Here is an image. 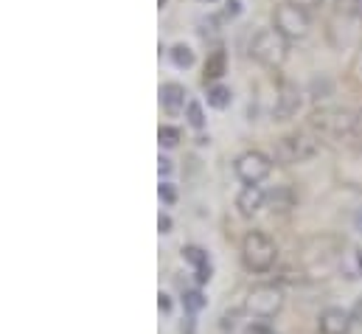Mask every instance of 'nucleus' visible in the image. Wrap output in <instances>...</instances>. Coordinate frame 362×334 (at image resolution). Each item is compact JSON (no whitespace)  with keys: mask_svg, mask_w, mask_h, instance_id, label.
<instances>
[{"mask_svg":"<svg viewBox=\"0 0 362 334\" xmlns=\"http://www.w3.org/2000/svg\"><path fill=\"white\" fill-rule=\"evenodd\" d=\"M357 71H360V76H362V51H360V57H357Z\"/></svg>","mask_w":362,"mask_h":334,"instance_id":"33","label":"nucleus"},{"mask_svg":"<svg viewBox=\"0 0 362 334\" xmlns=\"http://www.w3.org/2000/svg\"><path fill=\"white\" fill-rule=\"evenodd\" d=\"M312 93H315V98H326V96L332 93V82H329L326 76H320V79H312Z\"/></svg>","mask_w":362,"mask_h":334,"instance_id":"21","label":"nucleus"},{"mask_svg":"<svg viewBox=\"0 0 362 334\" xmlns=\"http://www.w3.org/2000/svg\"><path fill=\"white\" fill-rule=\"evenodd\" d=\"M351 318H354V323H362V298H357V304L351 306Z\"/></svg>","mask_w":362,"mask_h":334,"instance_id":"29","label":"nucleus"},{"mask_svg":"<svg viewBox=\"0 0 362 334\" xmlns=\"http://www.w3.org/2000/svg\"><path fill=\"white\" fill-rule=\"evenodd\" d=\"M182 258L197 270V284H208L211 281L214 267H211V258H208V253L202 250V248H197V245L182 248Z\"/></svg>","mask_w":362,"mask_h":334,"instance_id":"11","label":"nucleus"},{"mask_svg":"<svg viewBox=\"0 0 362 334\" xmlns=\"http://www.w3.org/2000/svg\"><path fill=\"white\" fill-rule=\"evenodd\" d=\"M284 309V292L278 284H256L245 298V312L256 321H270Z\"/></svg>","mask_w":362,"mask_h":334,"instance_id":"5","label":"nucleus"},{"mask_svg":"<svg viewBox=\"0 0 362 334\" xmlns=\"http://www.w3.org/2000/svg\"><path fill=\"white\" fill-rule=\"evenodd\" d=\"M351 323H354L351 312H346L340 306H326L320 312V318H317L320 334H349L351 332Z\"/></svg>","mask_w":362,"mask_h":334,"instance_id":"9","label":"nucleus"},{"mask_svg":"<svg viewBox=\"0 0 362 334\" xmlns=\"http://www.w3.org/2000/svg\"><path fill=\"white\" fill-rule=\"evenodd\" d=\"M278 258V248L264 231H247L242 239V261L250 272H267Z\"/></svg>","mask_w":362,"mask_h":334,"instance_id":"1","label":"nucleus"},{"mask_svg":"<svg viewBox=\"0 0 362 334\" xmlns=\"http://www.w3.org/2000/svg\"><path fill=\"white\" fill-rule=\"evenodd\" d=\"M357 135H362V110H357Z\"/></svg>","mask_w":362,"mask_h":334,"instance_id":"31","label":"nucleus"},{"mask_svg":"<svg viewBox=\"0 0 362 334\" xmlns=\"http://www.w3.org/2000/svg\"><path fill=\"white\" fill-rule=\"evenodd\" d=\"M343 270L349 272V278H362V250L351 248L343 258Z\"/></svg>","mask_w":362,"mask_h":334,"instance_id":"17","label":"nucleus"},{"mask_svg":"<svg viewBox=\"0 0 362 334\" xmlns=\"http://www.w3.org/2000/svg\"><path fill=\"white\" fill-rule=\"evenodd\" d=\"M242 334H275V332L270 329L267 321H250V323L242 329Z\"/></svg>","mask_w":362,"mask_h":334,"instance_id":"23","label":"nucleus"},{"mask_svg":"<svg viewBox=\"0 0 362 334\" xmlns=\"http://www.w3.org/2000/svg\"><path fill=\"white\" fill-rule=\"evenodd\" d=\"M228 74V54L225 48H216L208 59H205V82H216Z\"/></svg>","mask_w":362,"mask_h":334,"instance_id":"14","label":"nucleus"},{"mask_svg":"<svg viewBox=\"0 0 362 334\" xmlns=\"http://www.w3.org/2000/svg\"><path fill=\"white\" fill-rule=\"evenodd\" d=\"M239 14H242V0H228L222 17H225V20H233V17H239Z\"/></svg>","mask_w":362,"mask_h":334,"instance_id":"24","label":"nucleus"},{"mask_svg":"<svg viewBox=\"0 0 362 334\" xmlns=\"http://www.w3.org/2000/svg\"><path fill=\"white\" fill-rule=\"evenodd\" d=\"M158 228H160V234H172V217L169 214H160L158 217Z\"/></svg>","mask_w":362,"mask_h":334,"instance_id":"26","label":"nucleus"},{"mask_svg":"<svg viewBox=\"0 0 362 334\" xmlns=\"http://www.w3.org/2000/svg\"><path fill=\"white\" fill-rule=\"evenodd\" d=\"M185 118H188V127L202 129V127H205V113H202V104L191 98V101H188V107H185Z\"/></svg>","mask_w":362,"mask_h":334,"instance_id":"20","label":"nucleus"},{"mask_svg":"<svg viewBox=\"0 0 362 334\" xmlns=\"http://www.w3.org/2000/svg\"><path fill=\"white\" fill-rule=\"evenodd\" d=\"M172 161H169V158H166V155H160V158H158V171H160V177H169V174H172Z\"/></svg>","mask_w":362,"mask_h":334,"instance_id":"25","label":"nucleus"},{"mask_svg":"<svg viewBox=\"0 0 362 334\" xmlns=\"http://www.w3.org/2000/svg\"><path fill=\"white\" fill-rule=\"evenodd\" d=\"M272 20H275V31L286 40H303L309 34V11H303L300 6H295L289 0L275 6Z\"/></svg>","mask_w":362,"mask_h":334,"instance_id":"6","label":"nucleus"},{"mask_svg":"<svg viewBox=\"0 0 362 334\" xmlns=\"http://www.w3.org/2000/svg\"><path fill=\"white\" fill-rule=\"evenodd\" d=\"M351 6H354V11H357V14H362V0H351Z\"/></svg>","mask_w":362,"mask_h":334,"instance_id":"32","label":"nucleus"},{"mask_svg":"<svg viewBox=\"0 0 362 334\" xmlns=\"http://www.w3.org/2000/svg\"><path fill=\"white\" fill-rule=\"evenodd\" d=\"M160 104L169 115H177L182 107H188L185 104V87L180 82H166L160 87Z\"/></svg>","mask_w":362,"mask_h":334,"instance_id":"12","label":"nucleus"},{"mask_svg":"<svg viewBox=\"0 0 362 334\" xmlns=\"http://www.w3.org/2000/svg\"><path fill=\"white\" fill-rule=\"evenodd\" d=\"M354 228L362 234V208H357V214H354Z\"/></svg>","mask_w":362,"mask_h":334,"instance_id":"30","label":"nucleus"},{"mask_svg":"<svg viewBox=\"0 0 362 334\" xmlns=\"http://www.w3.org/2000/svg\"><path fill=\"white\" fill-rule=\"evenodd\" d=\"M158 194H160V200H163L166 205H175V202H177V191H175V185H172L169 180H166V183H160Z\"/></svg>","mask_w":362,"mask_h":334,"instance_id":"22","label":"nucleus"},{"mask_svg":"<svg viewBox=\"0 0 362 334\" xmlns=\"http://www.w3.org/2000/svg\"><path fill=\"white\" fill-rule=\"evenodd\" d=\"M295 191L289 188V185H275L270 194H267V205H270V211L275 214H289L292 208H295Z\"/></svg>","mask_w":362,"mask_h":334,"instance_id":"13","label":"nucleus"},{"mask_svg":"<svg viewBox=\"0 0 362 334\" xmlns=\"http://www.w3.org/2000/svg\"><path fill=\"white\" fill-rule=\"evenodd\" d=\"M205 304H208V301H205V295H202L199 289H185V292H182V306H185L188 315H197L199 309H205Z\"/></svg>","mask_w":362,"mask_h":334,"instance_id":"18","label":"nucleus"},{"mask_svg":"<svg viewBox=\"0 0 362 334\" xmlns=\"http://www.w3.org/2000/svg\"><path fill=\"white\" fill-rule=\"evenodd\" d=\"M158 306H160V312L169 315V312H172V298H169L166 292H160V295H158Z\"/></svg>","mask_w":362,"mask_h":334,"instance_id":"27","label":"nucleus"},{"mask_svg":"<svg viewBox=\"0 0 362 334\" xmlns=\"http://www.w3.org/2000/svg\"><path fill=\"white\" fill-rule=\"evenodd\" d=\"M309 127L320 135L329 138H343L357 132V113L346 110V107H329V110H317L309 115Z\"/></svg>","mask_w":362,"mask_h":334,"instance_id":"4","label":"nucleus"},{"mask_svg":"<svg viewBox=\"0 0 362 334\" xmlns=\"http://www.w3.org/2000/svg\"><path fill=\"white\" fill-rule=\"evenodd\" d=\"M163 6H166V0H160V8H163Z\"/></svg>","mask_w":362,"mask_h":334,"instance_id":"34","label":"nucleus"},{"mask_svg":"<svg viewBox=\"0 0 362 334\" xmlns=\"http://www.w3.org/2000/svg\"><path fill=\"white\" fill-rule=\"evenodd\" d=\"M300 90H298V84L292 82H281L278 87V101H275V110H272V118L275 121H289L298 110H300Z\"/></svg>","mask_w":362,"mask_h":334,"instance_id":"8","label":"nucleus"},{"mask_svg":"<svg viewBox=\"0 0 362 334\" xmlns=\"http://www.w3.org/2000/svg\"><path fill=\"white\" fill-rule=\"evenodd\" d=\"M272 161L270 155H264L262 149H247V152H242L236 161H233V171H236V177L245 183V185H259L267 174L272 171Z\"/></svg>","mask_w":362,"mask_h":334,"instance_id":"7","label":"nucleus"},{"mask_svg":"<svg viewBox=\"0 0 362 334\" xmlns=\"http://www.w3.org/2000/svg\"><path fill=\"white\" fill-rule=\"evenodd\" d=\"M230 87H225V84H214V87H208V107H214V110H225L228 104H230Z\"/></svg>","mask_w":362,"mask_h":334,"instance_id":"15","label":"nucleus"},{"mask_svg":"<svg viewBox=\"0 0 362 334\" xmlns=\"http://www.w3.org/2000/svg\"><path fill=\"white\" fill-rule=\"evenodd\" d=\"M158 144H160L163 149H175V146L180 144V129H177V127L163 124V127L158 129Z\"/></svg>","mask_w":362,"mask_h":334,"instance_id":"19","label":"nucleus"},{"mask_svg":"<svg viewBox=\"0 0 362 334\" xmlns=\"http://www.w3.org/2000/svg\"><path fill=\"white\" fill-rule=\"evenodd\" d=\"M202 3H205V0H202ZM208 3H214V0H208Z\"/></svg>","mask_w":362,"mask_h":334,"instance_id":"35","label":"nucleus"},{"mask_svg":"<svg viewBox=\"0 0 362 334\" xmlns=\"http://www.w3.org/2000/svg\"><path fill=\"white\" fill-rule=\"evenodd\" d=\"M169 57H172L175 68H180V71H185V68H191V65H194V51H191L185 42H177V45L169 51Z\"/></svg>","mask_w":362,"mask_h":334,"instance_id":"16","label":"nucleus"},{"mask_svg":"<svg viewBox=\"0 0 362 334\" xmlns=\"http://www.w3.org/2000/svg\"><path fill=\"white\" fill-rule=\"evenodd\" d=\"M289 3H295V6H300L303 11H309V8H317L323 0H289Z\"/></svg>","mask_w":362,"mask_h":334,"instance_id":"28","label":"nucleus"},{"mask_svg":"<svg viewBox=\"0 0 362 334\" xmlns=\"http://www.w3.org/2000/svg\"><path fill=\"white\" fill-rule=\"evenodd\" d=\"M267 205V191L262 185H245L236 197V208L242 217H256Z\"/></svg>","mask_w":362,"mask_h":334,"instance_id":"10","label":"nucleus"},{"mask_svg":"<svg viewBox=\"0 0 362 334\" xmlns=\"http://www.w3.org/2000/svg\"><path fill=\"white\" fill-rule=\"evenodd\" d=\"M320 152V141L309 132H292V135H284L278 144H275V152H272V161L281 163V166H295V163H303L309 158H315Z\"/></svg>","mask_w":362,"mask_h":334,"instance_id":"2","label":"nucleus"},{"mask_svg":"<svg viewBox=\"0 0 362 334\" xmlns=\"http://www.w3.org/2000/svg\"><path fill=\"white\" fill-rule=\"evenodd\" d=\"M250 59H256L259 65L264 68H278L284 65L286 59V51H289V40L281 37L275 28H262L253 40H250Z\"/></svg>","mask_w":362,"mask_h":334,"instance_id":"3","label":"nucleus"}]
</instances>
